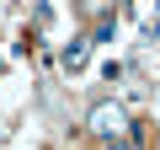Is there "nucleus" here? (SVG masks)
Here are the masks:
<instances>
[{
  "label": "nucleus",
  "instance_id": "nucleus-1",
  "mask_svg": "<svg viewBox=\"0 0 160 150\" xmlns=\"http://www.w3.org/2000/svg\"><path fill=\"white\" fill-rule=\"evenodd\" d=\"M86 123H91V134H102V139H118V134H128V113H123L118 102H96Z\"/></svg>",
  "mask_w": 160,
  "mask_h": 150
},
{
  "label": "nucleus",
  "instance_id": "nucleus-2",
  "mask_svg": "<svg viewBox=\"0 0 160 150\" xmlns=\"http://www.w3.org/2000/svg\"><path fill=\"white\" fill-rule=\"evenodd\" d=\"M139 27H144V32L160 27V0H139Z\"/></svg>",
  "mask_w": 160,
  "mask_h": 150
},
{
  "label": "nucleus",
  "instance_id": "nucleus-3",
  "mask_svg": "<svg viewBox=\"0 0 160 150\" xmlns=\"http://www.w3.org/2000/svg\"><path fill=\"white\" fill-rule=\"evenodd\" d=\"M64 64H69V70L86 64V43H69V48H64Z\"/></svg>",
  "mask_w": 160,
  "mask_h": 150
}]
</instances>
